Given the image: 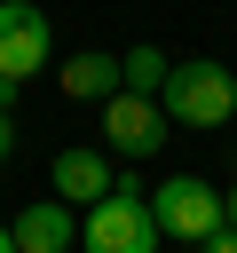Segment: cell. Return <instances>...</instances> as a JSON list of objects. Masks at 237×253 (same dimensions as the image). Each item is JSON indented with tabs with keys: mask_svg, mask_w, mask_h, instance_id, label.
<instances>
[{
	"mask_svg": "<svg viewBox=\"0 0 237 253\" xmlns=\"http://www.w3.org/2000/svg\"><path fill=\"white\" fill-rule=\"evenodd\" d=\"M118 79H126V95H166V79H174V55H158V47H126L118 55Z\"/></svg>",
	"mask_w": 237,
	"mask_h": 253,
	"instance_id": "obj_9",
	"label": "cell"
},
{
	"mask_svg": "<svg viewBox=\"0 0 237 253\" xmlns=\"http://www.w3.org/2000/svg\"><path fill=\"white\" fill-rule=\"evenodd\" d=\"M47 55H55V32H47V16L32 8V0H0V79H32V71H47Z\"/></svg>",
	"mask_w": 237,
	"mask_h": 253,
	"instance_id": "obj_4",
	"label": "cell"
},
{
	"mask_svg": "<svg viewBox=\"0 0 237 253\" xmlns=\"http://www.w3.org/2000/svg\"><path fill=\"white\" fill-rule=\"evenodd\" d=\"M198 253H237V229H229V221H221V229H213V237H205V245H198Z\"/></svg>",
	"mask_w": 237,
	"mask_h": 253,
	"instance_id": "obj_10",
	"label": "cell"
},
{
	"mask_svg": "<svg viewBox=\"0 0 237 253\" xmlns=\"http://www.w3.org/2000/svg\"><path fill=\"white\" fill-rule=\"evenodd\" d=\"M16 150V111H0V158Z\"/></svg>",
	"mask_w": 237,
	"mask_h": 253,
	"instance_id": "obj_11",
	"label": "cell"
},
{
	"mask_svg": "<svg viewBox=\"0 0 237 253\" xmlns=\"http://www.w3.org/2000/svg\"><path fill=\"white\" fill-rule=\"evenodd\" d=\"M55 87L71 95V103H111L126 79H118V55H103V47H87V55H71L63 71H55Z\"/></svg>",
	"mask_w": 237,
	"mask_h": 253,
	"instance_id": "obj_8",
	"label": "cell"
},
{
	"mask_svg": "<svg viewBox=\"0 0 237 253\" xmlns=\"http://www.w3.org/2000/svg\"><path fill=\"white\" fill-rule=\"evenodd\" d=\"M0 253H16V237H8V221H0Z\"/></svg>",
	"mask_w": 237,
	"mask_h": 253,
	"instance_id": "obj_13",
	"label": "cell"
},
{
	"mask_svg": "<svg viewBox=\"0 0 237 253\" xmlns=\"http://www.w3.org/2000/svg\"><path fill=\"white\" fill-rule=\"evenodd\" d=\"M158 111H166L174 126H229V119H237V71H229V63H174Z\"/></svg>",
	"mask_w": 237,
	"mask_h": 253,
	"instance_id": "obj_2",
	"label": "cell"
},
{
	"mask_svg": "<svg viewBox=\"0 0 237 253\" xmlns=\"http://www.w3.org/2000/svg\"><path fill=\"white\" fill-rule=\"evenodd\" d=\"M166 134H174V126H166V111H158L150 95H126V87H118V95L103 103V142H111L118 158H150Z\"/></svg>",
	"mask_w": 237,
	"mask_h": 253,
	"instance_id": "obj_5",
	"label": "cell"
},
{
	"mask_svg": "<svg viewBox=\"0 0 237 253\" xmlns=\"http://www.w3.org/2000/svg\"><path fill=\"white\" fill-rule=\"evenodd\" d=\"M158 213H150V190L142 182H118L103 206H87V221H79V245L87 253H158Z\"/></svg>",
	"mask_w": 237,
	"mask_h": 253,
	"instance_id": "obj_1",
	"label": "cell"
},
{
	"mask_svg": "<svg viewBox=\"0 0 237 253\" xmlns=\"http://www.w3.org/2000/svg\"><path fill=\"white\" fill-rule=\"evenodd\" d=\"M8 237H16V253H71L79 245V221H71L63 198H40V206H24L8 221Z\"/></svg>",
	"mask_w": 237,
	"mask_h": 253,
	"instance_id": "obj_7",
	"label": "cell"
},
{
	"mask_svg": "<svg viewBox=\"0 0 237 253\" xmlns=\"http://www.w3.org/2000/svg\"><path fill=\"white\" fill-rule=\"evenodd\" d=\"M221 221H229V229H237V182H229V190H221Z\"/></svg>",
	"mask_w": 237,
	"mask_h": 253,
	"instance_id": "obj_12",
	"label": "cell"
},
{
	"mask_svg": "<svg viewBox=\"0 0 237 253\" xmlns=\"http://www.w3.org/2000/svg\"><path fill=\"white\" fill-rule=\"evenodd\" d=\"M150 213H158V229H166V237L205 245V237L221 229V190H213L205 174H174V182H158V190H150Z\"/></svg>",
	"mask_w": 237,
	"mask_h": 253,
	"instance_id": "obj_3",
	"label": "cell"
},
{
	"mask_svg": "<svg viewBox=\"0 0 237 253\" xmlns=\"http://www.w3.org/2000/svg\"><path fill=\"white\" fill-rule=\"evenodd\" d=\"M47 182H55V198H63V206H103V198L118 190V174H111V158H103V150H55Z\"/></svg>",
	"mask_w": 237,
	"mask_h": 253,
	"instance_id": "obj_6",
	"label": "cell"
}]
</instances>
